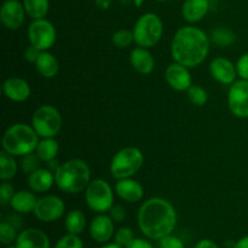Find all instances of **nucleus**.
Instances as JSON below:
<instances>
[{
  "instance_id": "1",
  "label": "nucleus",
  "mask_w": 248,
  "mask_h": 248,
  "mask_svg": "<svg viewBox=\"0 0 248 248\" xmlns=\"http://www.w3.org/2000/svg\"><path fill=\"white\" fill-rule=\"evenodd\" d=\"M142 234L150 240H161L172 234L177 225V212L170 201L152 198L140 206L137 216Z\"/></svg>"
},
{
  "instance_id": "2",
  "label": "nucleus",
  "mask_w": 248,
  "mask_h": 248,
  "mask_svg": "<svg viewBox=\"0 0 248 248\" xmlns=\"http://www.w3.org/2000/svg\"><path fill=\"white\" fill-rule=\"evenodd\" d=\"M210 52V39L196 27L186 26L178 29L172 40L171 56L174 62L188 68L198 67Z\"/></svg>"
},
{
  "instance_id": "3",
  "label": "nucleus",
  "mask_w": 248,
  "mask_h": 248,
  "mask_svg": "<svg viewBox=\"0 0 248 248\" xmlns=\"http://www.w3.org/2000/svg\"><path fill=\"white\" fill-rule=\"evenodd\" d=\"M90 182L91 170L81 159L68 160L55 171V183L63 193L78 194L86 190Z\"/></svg>"
},
{
  "instance_id": "4",
  "label": "nucleus",
  "mask_w": 248,
  "mask_h": 248,
  "mask_svg": "<svg viewBox=\"0 0 248 248\" xmlns=\"http://www.w3.org/2000/svg\"><path fill=\"white\" fill-rule=\"evenodd\" d=\"M39 143V136L27 124H15L5 131L2 136V150L14 156H24L35 152Z\"/></svg>"
},
{
  "instance_id": "5",
  "label": "nucleus",
  "mask_w": 248,
  "mask_h": 248,
  "mask_svg": "<svg viewBox=\"0 0 248 248\" xmlns=\"http://www.w3.org/2000/svg\"><path fill=\"white\" fill-rule=\"evenodd\" d=\"M143 162H144V155L138 148H124L119 150L111 160V176L115 179L131 178L142 169Z\"/></svg>"
},
{
  "instance_id": "6",
  "label": "nucleus",
  "mask_w": 248,
  "mask_h": 248,
  "mask_svg": "<svg viewBox=\"0 0 248 248\" xmlns=\"http://www.w3.org/2000/svg\"><path fill=\"white\" fill-rule=\"evenodd\" d=\"M132 31L135 43L140 47L149 48L160 41L164 34V24L156 14L147 12L137 19Z\"/></svg>"
},
{
  "instance_id": "7",
  "label": "nucleus",
  "mask_w": 248,
  "mask_h": 248,
  "mask_svg": "<svg viewBox=\"0 0 248 248\" xmlns=\"http://www.w3.org/2000/svg\"><path fill=\"white\" fill-rule=\"evenodd\" d=\"M31 126L41 138H53L62 127V116L57 108L50 104L39 107L31 118Z\"/></svg>"
},
{
  "instance_id": "8",
  "label": "nucleus",
  "mask_w": 248,
  "mask_h": 248,
  "mask_svg": "<svg viewBox=\"0 0 248 248\" xmlns=\"http://www.w3.org/2000/svg\"><path fill=\"white\" fill-rule=\"evenodd\" d=\"M85 200L93 212L106 213L114 206V191L104 179H93L85 190Z\"/></svg>"
},
{
  "instance_id": "9",
  "label": "nucleus",
  "mask_w": 248,
  "mask_h": 248,
  "mask_svg": "<svg viewBox=\"0 0 248 248\" xmlns=\"http://www.w3.org/2000/svg\"><path fill=\"white\" fill-rule=\"evenodd\" d=\"M57 38L55 26L45 18L33 19L28 28L29 43L40 51H47L53 46Z\"/></svg>"
},
{
  "instance_id": "10",
  "label": "nucleus",
  "mask_w": 248,
  "mask_h": 248,
  "mask_svg": "<svg viewBox=\"0 0 248 248\" xmlns=\"http://www.w3.org/2000/svg\"><path fill=\"white\" fill-rule=\"evenodd\" d=\"M65 206L61 198L56 195H47L39 199L33 213L36 219L44 223L56 222L64 215Z\"/></svg>"
},
{
  "instance_id": "11",
  "label": "nucleus",
  "mask_w": 248,
  "mask_h": 248,
  "mask_svg": "<svg viewBox=\"0 0 248 248\" xmlns=\"http://www.w3.org/2000/svg\"><path fill=\"white\" fill-rule=\"evenodd\" d=\"M228 107L236 118H248V80H237L230 86Z\"/></svg>"
},
{
  "instance_id": "12",
  "label": "nucleus",
  "mask_w": 248,
  "mask_h": 248,
  "mask_svg": "<svg viewBox=\"0 0 248 248\" xmlns=\"http://www.w3.org/2000/svg\"><path fill=\"white\" fill-rule=\"evenodd\" d=\"M26 15L23 2L18 0H5L0 9V21L5 28L17 31L23 24Z\"/></svg>"
},
{
  "instance_id": "13",
  "label": "nucleus",
  "mask_w": 248,
  "mask_h": 248,
  "mask_svg": "<svg viewBox=\"0 0 248 248\" xmlns=\"http://www.w3.org/2000/svg\"><path fill=\"white\" fill-rule=\"evenodd\" d=\"M114 220L110 216H107L104 213H99L98 216L93 218L90 223V235L92 240L98 244H107L111 237L114 236Z\"/></svg>"
},
{
  "instance_id": "14",
  "label": "nucleus",
  "mask_w": 248,
  "mask_h": 248,
  "mask_svg": "<svg viewBox=\"0 0 248 248\" xmlns=\"http://www.w3.org/2000/svg\"><path fill=\"white\" fill-rule=\"evenodd\" d=\"M165 78L170 86L176 91H188L189 87L193 85V79L189 73L188 67L174 62L167 67L165 72Z\"/></svg>"
},
{
  "instance_id": "15",
  "label": "nucleus",
  "mask_w": 248,
  "mask_h": 248,
  "mask_svg": "<svg viewBox=\"0 0 248 248\" xmlns=\"http://www.w3.org/2000/svg\"><path fill=\"white\" fill-rule=\"evenodd\" d=\"M210 73L213 79L223 85H232L236 81V64L224 57H217L211 62Z\"/></svg>"
},
{
  "instance_id": "16",
  "label": "nucleus",
  "mask_w": 248,
  "mask_h": 248,
  "mask_svg": "<svg viewBox=\"0 0 248 248\" xmlns=\"http://www.w3.org/2000/svg\"><path fill=\"white\" fill-rule=\"evenodd\" d=\"M17 248H50V239L40 229L29 228L18 234L16 242Z\"/></svg>"
},
{
  "instance_id": "17",
  "label": "nucleus",
  "mask_w": 248,
  "mask_h": 248,
  "mask_svg": "<svg viewBox=\"0 0 248 248\" xmlns=\"http://www.w3.org/2000/svg\"><path fill=\"white\" fill-rule=\"evenodd\" d=\"M115 191L119 198L130 203L138 202L144 196V189L142 184L132 178L118 179L115 184Z\"/></svg>"
},
{
  "instance_id": "18",
  "label": "nucleus",
  "mask_w": 248,
  "mask_h": 248,
  "mask_svg": "<svg viewBox=\"0 0 248 248\" xmlns=\"http://www.w3.org/2000/svg\"><path fill=\"white\" fill-rule=\"evenodd\" d=\"M2 91L9 99L14 102H24L31 97V86L22 78H9L2 84Z\"/></svg>"
},
{
  "instance_id": "19",
  "label": "nucleus",
  "mask_w": 248,
  "mask_h": 248,
  "mask_svg": "<svg viewBox=\"0 0 248 248\" xmlns=\"http://www.w3.org/2000/svg\"><path fill=\"white\" fill-rule=\"evenodd\" d=\"M130 62L133 69L143 75L150 74L155 68V61L153 55L147 48L140 47V46L131 51Z\"/></svg>"
},
{
  "instance_id": "20",
  "label": "nucleus",
  "mask_w": 248,
  "mask_h": 248,
  "mask_svg": "<svg viewBox=\"0 0 248 248\" xmlns=\"http://www.w3.org/2000/svg\"><path fill=\"white\" fill-rule=\"evenodd\" d=\"M210 10V0H186L182 6V15L189 23L200 22Z\"/></svg>"
},
{
  "instance_id": "21",
  "label": "nucleus",
  "mask_w": 248,
  "mask_h": 248,
  "mask_svg": "<svg viewBox=\"0 0 248 248\" xmlns=\"http://www.w3.org/2000/svg\"><path fill=\"white\" fill-rule=\"evenodd\" d=\"M53 183H55V174L51 173V170L38 169L28 177V186L34 193H46L52 188Z\"/></svg>"
},
{
  "instance_id": "22",
  "label": "nucleus",
  "mask_w": 248,
  "mask_h": 248,
  "mask_svg": "<svg viewBox=\"0 0 248 248\" xmlns=\"http://www.w3.org/2000/svg\"><path fill=\"white\" fill-rule=\"evenodd\" d=\"M34 64H35V68L41 77L46 78V79L55 78L58 74V70H60L58 60L52 53L47 52V51H41L40 56H39Z\"/></svg>"
},
{
  "instance_id": "23",
  "label": "nucleus",
  "mask_w": 248,
  "mask_h": 248,
  "mask_svg": "<svg viewBox=\"0 0 248 248\" xmlns=\"http://www.w3.org/2000/svg\"><path fill=\"white\" fill-rule=\"evenodd\" d=\"M36 202H38V199L31 191L19 190L15 194L10 205L12 210L16 211L17 213H29L33 212Z\"/></svg>"
},
{
  "instance_id": "24",
  "label": "nucleus",
  "mask_w": 248,
  "mask_h": 248,
  "mask_svg": "<svg viewBox=\"0 0 248 248\" xmlns=\"http://www.w3.org/2000/svg\"><path fill=\"white\" fill-rule=\"evenodd\" d=\"M58 150H60V147H58V143L55 138H43L38 143L35 153L41 161L47 164V162L56 159Z\"/></svg>"
},
{
  "instance_id": "25",
  "label": "nucleus",
  "mask_w": 248,
  "mask_h": 248,
  "mask_svg": "<svg viewBox=\"0 0 248 248\" xmlns=\"http://www.w3.org/2000/svg\"><path fill=\"white\" fill-rule=\"evenodd\" d=\"M64 227L68 234L79 235L86 228V217L80 210H73L67 215L64 220Z\"/></svg>"
},
{
  "instance_id": "26",
  "label": "nucleus",
  "mask_w": 248,
  "mask_h": 248,
  "mask_svg": "<svg viewBox=\"0 0 248 248\" xmlns=\"http://www.w3.org/2000/svg\"><path fill=\"white\" fill-rule=\"evenodd\" d=\"M18 170L16 160L14 155L9 154L5 150L0 153V178L1 181H10L14 178Z\"/></svg>"
},
{
  "instance_id": "27",
  "label": "nucleus",
  "mask_w": 248,
  "mask_h": 248,
  "mask_svg": "<svg viewBox=\"0 0 248 248\" xmlns=\"http://www.w3.org/2000/svg\"><path fill=\"white\" fill-rule=\"evenodd\" d=\"M22 2L27 15L33 19L44 18L50 9L48 0H23Z\"/></svg>"
},
{
  "instance_id": "28",
  "label": "nucleus",
  "mask_w": 248,
  "mask_h": 248,
  "mask_svg": "<svg viewBox=\"0 0 248 248\" xmlns=\"http://www.w3.org/2000/svg\"><path fill=\"white\" fill-rule=\"evenodd\" d=\"M18 234L17 228L11 222L0 223V242L2 245H12L16 242Z\"/></svg>"
},
{
  "instance_id": "29",
  "label": "nucleus",
  "mask_w": 248,
  "mask_h": 248,
  "mask_svg": "<svg viewBox=\"0 0 248 248\" xmlns=\"http://www.w3.org/2000/svg\"><path fill=\"white\" fill-rule=\"evenodd\" d=\"M212 41L216 45L220 47H227L230 46L235 41V34L232 31L225 28H218L212 31Z\"/></svg>"
},
{
  "instance_id": "30",
  "label": "nucleus",
  "mask_w": 248,
  "mask_h": 248,
  "mask_svg": "<svg viewBox=\"0 0 248 248\" xmlns=\"http://www.w3.org/2000/svg\"><path fill=\"white\" fill-rule=\"evenodd\" d=\"M186 94H188L189 101L196 107H203L208 101L207 91L198 85H191L186 91Z\"/></svg>"
},
{
  "instance_id": "31",
  "label": "nucleus",
  "mask_w": 248,
  "mask_h": 248,
  "mask_svg": "<svg viewBox=\"0 0 248 248\" xmlns=\"http://www.w3.org/2000/svg\"><path fill=\"white\" fill-rule=\"evenodd\" d=\"M111 41H113L114 46H116L118 48H126L132 45V43L135 41V35H133V31H127V29H119L113 34Z\"/></svg>"
},
{
  "instance_id": "32",
  "label": "nucleus",
  "mask_w": 248,
  "mask_h": 248,
  "mask_svg": "<svg viewBox=\"0 0 248 248\" xmlns=\"http://www.w3.org/2000/svg\"><path fill=\"white\" fill-rule=\"evenodd\" d=\"M22 157H23V159H22L21 167L22 170H23V172L31 174L33 173L34 171H36L38 169H40V162L39 161H41V160L39 159V156L36 154L31 153V154H27Z\"/></svg>"
},
{
  "instance_id": "33",
  "label": "nucleus",
  "mask_w": 248,
  "mask_h": 248,
  "mask_svg": "<svg viewBox=\"0 0 248 248\" xmlns=\"http://www.w3.org/2000/svg\"><path fill=\"white\" fill-rule=\"evenodd\" d=\"M133 239H135V234H133L132 229L127 227L120 228V229L115 232V235H114L115 244H118L119 246L124 248L127 247Z\"/></svg>"
},
{
  "instance_id": "34",
  "label": "nucleus",
  "mask_w": 248,
  "mask_h": 248,
  "mask_svg": "<svg viewBox=\"0 0 248 248\" xmlns=\"http://www.w3.org/2000/svg\"><path fill=\"white\" fill-rule=\"evenodd\" d=\"M55 248H84V244L78 235L67 234L58 240Z\"/></svg>"
},
{
  "instance_id": "35",
  "label": "nucleus",
  "mask_w": 248,
  "mask_h": 248,
  "mask_svg": "<svg viewBox=\"0 0 248 248\" xmlns=\"http://www.w3.org/2000/svg\"><path fill=\"white\" fill-rule=\"evenodd\" d=\"M15 194H16V191H15L14 186L7 183L6 181H4L0 186V203L2 206L10 205Z\"/></svg>"
},
{
  "instance_id": "36",
  "label": "nucleus",
  "mask_w": 248,
  "mask_h": 248,
  "mask_svg": "<svg viewBox=\"0 0 248 248\" xmlns=\"http://www.w3.org/2000/svg\"><path fill=\"white\" fill-rule=\"evenodd\" d=\"M159 246L160 248H186L184 247V242L179 237L174 236L172 234L159 240Z\"/></svg>"
},
{
  "instance_id": "37",
  "label": "nucleus",
  "mask_w": 248,
  "mask_h": 248,
  "mask_svg": "<svg viewBox=\"0 0 248 248\" xmlns=\"http://www.w3.org/2000/svg\"><path fill=\"white\" fill-rule=\"evenodd\" d=\"M236 70L237 75L241 79L248 80V52L242 55L236 62Z\"/></svg>"
},
{
  "instance_id": "38",
  "label": "nucleus",
  "mask_w": 248,
  "mask_h": 248,
  "mask_svg": "<svg viewBox=\"0 0 248 248\" xmlns=\"http://www.w3.org/2000/svg\"><path fill=\"white\" fill-rule=\"evenodd\" d=\"M126 216H127L126 210L121 205L113 206V207L110 208V217L114 222H116V223L124 222L126 218Z\"/></svg>"
},
{
  "instance_id": "39",
  "label": "nucleus",
  "mask_w": 248,
  "mask_h": 248,
  "mask_svg": "<svg viewBox=\"0 0 248 248\" xmlns=\"http://www.w3.org/2000/svg\"><path fill=\"white\" fill-rule=\"evenodd\" d=\"M40 53L41 51L31 44V45H29L28 47H26V50H24V60L29 63H35L38 57L40 56Z\"/></svg>"
},
{
  "instance_id": "40",
  "label": "nucleus",
  "mask_w": 248,
  "mask_h": 248,
  "mask_svg": "<svg viewBox=\"0 0 248 248\" xmlns=\"http://www.w3.org/2000/svg\"><path fill=\"white\" fill-rule=\"evenodd\" d=\"M126 248H154V246L144 239H133Z\"/></svg>"
},
{
  "instance_id": "41",
  "label": "nucleus",
  "mask_w": 248,
  "mask_h": 248,
  "mask_svg": "<svg viewBox=\"0 0 248 248\" xmlns=\"http://www.w3.org/2000/svg\"><path fill=\"white\" fill-rule=\"evenodd\" d=\"M194 248H219L218 245L216 242H213L212 240H208V239H203L201 241H199L198 244L194 246Z\"/></svg>"
},
{
  "instance_id": "42",
  "label": "nucleus",
  "mask_w": 248,
  "mask_h": 248,
  "mask_svg": "<svg viewBox=\"0 0 248 248\" xmlns=\"http://www.w3.org/2000/svg\"><path fill=\"white\" fill-rule=\"evenodd\" d=\"M96 1L97 7H99L101 10H107L110 7L111 0H94Z\"/></svg>"
},
{
  "instance_id": "43",
  "label": "nucleus",
  "mask_w": 248,
  "mask_h": 248,
  "mask_svg": "<svg viewBox=\"0 0 248 248\" xmlns=\"http://www.w3.org/2000/svg\"><path fill=\"white\" fill-rule=\"evenodd\" d=\"M234 248H248V235L240 239L236 244L234 245Z\"/></svg>"
},
{
  "instance_id": "44",
  "label": "nucleus",
  "mask_w": 248,
  "mask_h": 248,
  "mask_svg": "<svg viewBox=\"0 0 248 248\" xmlns=\"http://www.w3.org/2000/svg\"><path fill=\"white\" fill-rule=\"evenodd\" d=\"M101 248H124V247L119 246L118 244H115V242H114V244H108V245H104V246H102Z\"/></svg>"
},
{
  "instance_id": "45",
  "label": "nucleus",
  "mask_w": 248,
  "mask_h": 248,
  "mask_svg": "<svg viewBox=\"0 0 248 248\" xmlns=\"http://www.w3.org/2000/svg\"><path fill=\"white\" fill-rule=\"evenodd\" d=\"M143 1H144V0H133V2H135V5L136 6H142V4H143Z\"/></svg>"
},
{
  "instance_id": "46",
  "label": "nucleus",
  "mask_w": 248,
  "mask_h": 248,
  "mask_svg": "<svg viewBox=\"0 0 248 248\" xmlns=\"http://www.w3.org/2000/svg\"><path fill=\"white\" fill-rule=\"evenodd\" d=\"M6 248H17V246H16V245L12 244V245H7Z\"/></svg>"
},
{
  "instance_id": "47",
  "label": "nucleus",
  "mask_w": 248,
  "mask_h": 248,
  "mask_svg": "<svg viewBox=\"0 0 248 248\" xmlns=\"http://www.w3.org/2000/svg\"><path fill=\"white\" fill-rule=\"evenodd\" d=\"M157 1H161V2H164V1H169V0H157Z\"/></svg>"
}]
</instances>
